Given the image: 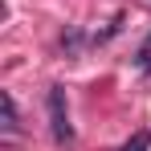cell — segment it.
<instances>
[{"instance_id":"obj_1","label":"cell","mask_w":151,"mask_h":151,"mask_svg":"<svg viewBox=\"0 0 151 151\" xmlns=\"http://www.w3.org/2000/svg\"><path fill=\"white\" fill-rule=\"evenodd\" d=\"M45 106H49V131H53V143H57V147H70V143H74V127H70V110H65V86H49Z\"/></svg>"},{"instance_id":"obj_2","label":"cell","mask_w":151,"mask_h":151,"mask_svg":"<svg viewBox=\"0 0 151 151\" xmlns=\"http://www.w3.org/2000/svg\"><path fill=\"white\" fill-rule=\"evenodd\" d=\"M82 45H86V33L78 25H65V33H61V53H65V57H78Z\"/></svg>"},{"instance_id":"obj_3","label":"cell","mask_w":151,"mask_h":151,"mask_svg":"<svg viewBox=\"0 0 151 151\" xmlns=\"http://www.w3.org/2000/svg\"><path fill=\"white\" fill-rule=\"evenodd\" d=\"M0 110H4V114H0V127H4V135H12L21 123H17V98H12L8 90L0 94Z\"/></svg>"},{"instance_id":"obj_4","label":"cell","mask_w":151,"mask_h":151,"mask_svg":"<svg viewBox=\"0 0 151 151\" xmlns=\"http://www.w3.org/2000/svg\"><path fill=\"white\" fill-rule=\"evenodd\" d=\"M131 65H135L139 74H151V33L143 37V45L135 49V57H131Z\"/></svg>"},{"instance_id":"obj_5","label":"cell","mask_w":151,"mask_h":151,"mask_svg":"<svg viewBox=\"0 0 151 151\" xmlns=\"http://www.w3.org/2000/svg\"><path fill=\"white\" fill-rule=\"evenodd\" d=\"M119 151H151V131H135Z\"/></svg>"}]
</instances>
